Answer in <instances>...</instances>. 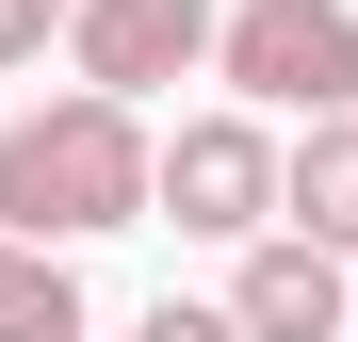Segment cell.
I'll return each mask as SVG.
<instances>
[{
    "label": "cell",
    "instance_id": "cell-5",
    "mask_svg": "<svg viewBox=\"0 0 358 342\" xmlns=\"http://www.w3.org/2000/svg\"><path fill=\"white\" fill-rule=\"evenodd\" d=\"M228 326L245 342H342L358 326V261H326V245H245V277H228Z\"/></svg>",
    "mask_w": 358,
    "mask_h": 342
},
{
    "label": "cell",
    "instance_id": "cell-6",
    "mask_svg": "<svg viewBox=\"0 0 358 342\" xmlns=\"http://www.w3.org/2000/svg\"><path fill=\"white\" fill-rule=\"evenodd\" d=\"M293 245H326V261H358V114H326V131H293Z\"/></svg>",
    "mask_w": 358,
    "mask_h": 342
},
{
    "label": "cell",
    "instance_id": "cell-3",
    "mask_svg": "<svg viewBox=\"0 0 358 342\" xmlns=\"http://www.w3.org/2000/svg\"><path fill=\"white\" fill-rule=\"evenodd\" d=\"M212 66H228V98H245V114L326 131V114H358V0H245Z\"/></svg>",
    "mask_w": 358,
    "mask_h": 342
},
{
    "label": "cell",
    "instance_id": "cell-8",
    "mask_svg": "<svg viewBox=\"0 0 358 342\" xmlns=\"http://www.w3.org/2000/svg\"><path fill=\"white\" fill-rule=\"evenodd\" d=\"M66 33H82V0H0V66H49Z\"/></svg>",
    "mask_w": 358,
    "mask_h": 342
},
{
    "label": "cell",
    "instance_id": "cell-7",
    "mask_svg": "<svg viewBox=\"0 0 358 342\" xmlns=\"http://www.w3.org/2000/svg\"><path fill=\"white\" fill-rule=\"evenodd\" d=\"M0 342H82V277L0 228Z\"/></svg>",
    "mask_w": 358,
    "mask_h": 342
},
{
    "label": "cell",
    "instance_id": "cell-2",
    "mask_svg": "<svg viewBox=\"0 0 358 342\" xmlns=\"http://www.w3.org/2000/svg\"><path fill=\"white\" fill-rule=\"evenodd\" d=\"M277 212H293V147H277V114H179L163 131V228H196V245H277Z\"/></svg>",
    "mask_w": 358,
    "mask_h": 342
},
{
    "label": "cell",
    "instance_id": "cell-4",
    "mask_svg": "<svg viewBox=\"0 0 358 342\" xmlns=\"http://www.w3.org/2000/svg\"><path fill=\"white\" fill-rule=\"evenodd\" d=\"M212 49H228V17H212V0H82V33H66V66L98 82V98H163L179 66H212Z\"/></svg>",
    "mask_w": 358,
    "mask_h": 342
},
{
    "label": "cell",
    "instance_id": "cell-1",
    "mask_svg": "<svg viewBox=\"0 0 358 342\" xmlns=\"http://www.w3.org/2000/svg\"><path fill=\"white\" fill-rule=\"evenodd\" d=\"M163 212V131L131 98H98V82H66V98H33V114H0V228L17 245H98V228H147Z\"/></svg>",
    "mask_w": 358,
    "mask_h": 342
},
{
    "label": "cell",
    "instance_id": "cell-9",
    "mask_svg": "<svg viewBox=\"0 0 358 342\" xmlns=\"http://www.w3.org/2000/svg\"><path fill=\"white\" fill-rule=\"evenodd\" d=\"M131 342H245V326H228V294H212V310H196V294H163V310H147Z\"/></svg>",
    "mask_w": 358,
    "mask_h": 342
}]
</instances>
